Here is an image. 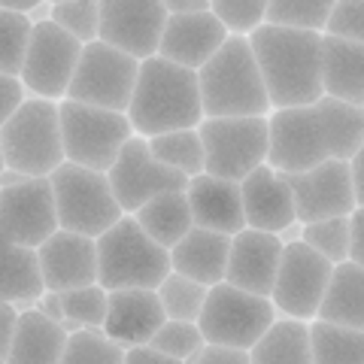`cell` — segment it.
I'll return each mask as SVG.
<instances>
[{
	"instance_id": "obj_30",
	"label": "cell",
	"mask_w": 364,
	"mask_h": 364,
	"mask_svg": "<svg viewBox=\"0 0 364 364\" xmlns=\"http://www.w3.org/2000/svg\"><path fill=\"white\" fill-rule=\"evenodd\" d=\"M249 364H313L310 325L279 316L270 331L249 349Z\"/></svg>"
},
{
	"instance_id": "obj_14",
	"label": "cell",
	"mask_w": 364,
	"mask_h": 364,
	"mask_svg": "<svg viewBox=\"0 0 364 364\" xmlns=\"http://www.w3.org/2000/svg\"><path fill=\"white\" fill-rule=\"evenodd\" d=\"M107 176L124 215H134L136 210H143L146 203L161 195L188 188V176H182L158 161L143 136H131L124 143L122 155L116 158V164H112Z\"/></svg>"
},
{
	"instance_id": "obj_18",
	"label": "cell",
	"mask_w": 364,
	"mask_h": 364,
	"mask_svg": "<svg viewBox=\"0 0 364 364\" xmlns=\"http://www.w3.org/2000/svg\"><path fill=\"white\" fill-rule=\"evenodd\" d=\"M40 273L46 291H76L97 286V240L73 231L52 234L40 249Z\"/></svg>"
},
{
	"instance_id": "obj_45",
	"label": "cell",
	"mask_w": 364,
	"mask_h": 364,
	"mask_svg": "<svg viewBox=\"0 0 364 364\" xmlns=\"http://www.w3.org/2000/svg\"><path fill=\"white\" fill-rule=\"evenodd\" d=\"M18 318H21V313L13 304L0 301V361L9 358V349H13V340L18 331Z\"/></svg>"
},
{
	"instance_id": "obj_32",
	"label": "cell",
	"mask_w": 364,
	"mask_h": 364,
	"mask_svg": "<svg viewBox=\"0 0 364 364\" xmlns=\"http://www.w3.org/2000/svg\"><path fill=\"white\" fill-rule=\"evenodd\" d=\"M313 364H364V331L316 318L310 322Z\"/></svg>"
},
{
	"instance_id": "obj_58",
	"label": "cell",
	"mask_w": 364,
	"mask_h": 364,
	"mask_svg": "<svg viewBox=\"0 0 364 364\" xmlns=\"http://www.w3.org/2000/svg\"><path fill=\"white\" fill-rule=\"evenodd\" d=\"M0 364H6V361H0Z\"/></svg>"
},
{
	"instance_id": "obj_24",
	"label": "cell",
	"mask_w": 364,
	"mask_h": 364,
	"mask_svg": "<svg viewBox=\"0 0 364 364\" xmlns=\"http://www.w3.org/2000/svg\"><path fill=\"white\" fill-rule=\"evenodd\" d=\"M228 258H231V237L191 228L186 240H179L170 249V270L213 289L225 282Z\"/></svg>"
},
{
	"instance_id": "obj_48",
	"label": "cell",
	"mask_w": 364,
	"mask_h": 364,
	"mask_svg": "<svg viewBox=\"0 0 364 364\" xmlns=\"http://www.w3.org/2000/svg\"><path fill=\"white\" fill-rule=\"evenodd\" d=\"M167 16H198V13H210L213 4L207 0H164Z\"/></svg>"
},
{
	"instance_id": "obj_44",
	"label": "cell",
	"mask_w": 364,
	"mask_h": 364,
	"mask_svg": "<svg viewBox=\"0 0 364 364\" xmlns=\"http://www.w3.org/2000/svg\"><path fill=\"white\" fill-rule=\"evenodd\" d=\"M28 100V91L16 76H0V128L18 112V107Z\"/></svg>"
},
{
	"instance_id": "obj_23",
	"label": "cell",
	"mask_w": 364,
	"mask_h": 364,
	"mask_svg": "<svg viewBox=\"0 0 364 364\" xmlns=\"http://www.w3.org/2000/svg\"><path fill=\"white\" fill-rule=\"evenodd\" d=\"M186 198H188L195 228L225 234V237H237L240 231H246L240 182H228V179H215L210 173H200L195 179H188Z\"/></svg>"
},
{
	"instance_id": "obj_5",
	"label": "cell",
	"mask_w": 364,
	"mask_h": 364,
	"mask_svg": "<svg viewBox=\"0 0 364 364\" xmlns=\"http://www.w3.org/2000/svg\"><path fill=\"white\" fill-rule=\"evenodd\" d=\"M0 149L9 170H18L28 179H49L61 164H67L58 104L28 97L0 128Z\"/></svg>"
},
{
	"instance_id": "obj_49",
	"label": "cell",
	"mask_w": 364,
	"mask_h": 364,
	"mask_svg": "<svg viewBox=\"0 0 364 364\" xmlns=\"http://www.w3.org/2000/svg\"><path fill=\"white\" fill-rule=\"evenodd\" d=\"M124 364H182V361L167 358V355H161V352H155L152 346H136V349H128Z\"/></svg>"
},
{
	"instance_id": "obj_6",
	"label": "cell",
	"mask_w": 364,
	"mask_h": 364,
	"mask_svg": "<svg viewBox=\"0 0 364 364\" xmlns=\"http://www.w3.org/2000/svg\"><path fill=\"white\" fill-rule=\"evenodd\" d=\"M49 179L61 231H73L97 240L124 215L116 195H112L107 173L76 164H61Z\"/></svg>"
},
{
	"instance_id": "obj_16",
	"label": "cell",
	"mask_w": 364,
	"mask_h": 364,
	"mask_svg": "<svg viewBox=\"0 0 364 364\" xmlns=\"http://www.w3.org/2000/svg\"><path fill=\"white\" fill-rule=\"evenodd\" d=\"M286 182L291 188L294 213H298L301 225H313V222H325V219H343V215H352L358 210L349 161L331 158V161L306 170V173L286 176Z\"/></svg>"
},
{
	"instance_id": "obj_29",
	"label": "cell",
	"mask_w": 364,
	"mask_h": 364,
	"mask_svg": "<svg viewBox=\"0 0 364 364\" xmlns=\"http://www.w3.org/2000/svg\"><path fill=\"white\" fill-rule=\"evenodd\" d=\"M134 219L146 231V237L155 240L161 249H167V252L179 240H186V234L195 228L186 191H170V195H161V198L149 200L143 210L134 213Z\"/></svg>"
},
{
	"instance_id": "obj_4",
	"label": "cell",
	"mask_w": 364,
	"mask_h": 364,
	"mask_svg": "<svg viewBox=\"0 0 364 364\" xmlns=\"http://www.w3.org/2000/svg\"><path fill=\"white\" fill-rule=\"evenodd\" d=\"M167 277L170 252L146 237L134 215H122L104 237H97V286L107 291H158Z\"/></svg>"
},
{
	"instance_id": "obj_42",
	"label": "cell",
	"mask_w": 364,
	"mask_h": 364,
	"mask_svg": "<svg viewBox=\"0 0 364 364\" xmlns=\"http://www.w3.org/2000/svg\"><path fill=\"white\" fill-rule=\"evenodd\" d=\"M61 301H64V318H73L82 328L104 331L107 306H109V291L104 286H85L76 291H64Z\"/></svg>"
},
{
	"instance_id": "obj_34",
	"label": "cell",
	"mask_w": 364,
	"mask_h": 364,
	"mask_svg": "<svg viewBox=\"0 0 364 364\" xmlns=\"http://www.w3.org/2000/svg\"><path fill=\"white\" fill-rule=\"evenodd\" d=\"M331 13H334L331 0H270L264 25L306 31V33H325Z\"/></svg>"
},
{
	"instance_id": "obj_51",
	"label": "cell",
	"mask_w": 364,
	"mask_h": 364,
	"mask_svg": "<svg viewBox=\"0 0 364 364\" xmlns=\"http://www.w3.org/2000/svg\"><path fill=\"white\" fill-rule=\"evenodd\" d=\"M349 167H352V186H355V200H358V207H364V146L349 161Z\"/></svg>"
},
{
	"instance_id": "obj_7",
	"label": "cell",
	"mask_w": 364,
	"mask_h": 364,
	"mask_svg": "<svg viewBox=\"0 0 364 364\" xmlns=\"http://www.w3.org/2000/svg\"><path fill=\"white\" fill-rule=\"evenodd\" d=\"M58 116H61L67 164L88 167L97 170V173H109L116 158L124 149V143L136 136L131 128V119L122 116V112L61 100Z\"/></svg>"
},
{
	"instance_id": "obj_19",
	"label": "cell",
	"mask_w": 364,
	"mask_h": 364,
	"mask_svg": "<svg viewBox=\"0 0 364 364\" xmlns=\"http://www.w3.org/2000/svg\"><path fill=\"white\" fill-rule=\"evenodd\" d=\"M282 240L277 234L252 231L246 228L237 237H231V258H228L225 282L240 291L270 298L282 264Z\"/></svg>"
},
{
	"instance_id": "obj_20",
	"label": "cell",
	"mask_w": 364,
	"mask_h": 364,
	"mask_svg": "<svg viewBox=\"0 0 364 364\" xmlns=\"http://www.w3.org/2000/svg\"><path fill=\"white\" fill-rule=\"evenodd\" d=\"M228 37L231 33L222 28V21L213 16V9L198 16H170L158 58L198 73L200 67H207L215 58V52L228 43Z\"/></svg>"
},
{
	"instance_id": "obj_52",
	"label": "cell",
	"mask_w": 364,
	"mask_h": 364,
	"mask_svg": "<svg viewBox=\"0 0 364 364\" xmlns=\"http://www.w3.org/2000/svg\"><path fill=\"white\" fill-rule=\"evenodd\" d=\"M37 6H40V0H0V9L16 13V16H31Z\"/></svg>"
},
{
	"instance_id": "obj_47",
	"label": "cell",
	"mask_w": 364,
	"mask_h": 364,
	"mask_svg": "<svg viewBox=\"0 0 364 364\" xmlns=\"http://www.w3.org/2000/svg\"><path fill=\"white\" fill-rule=\"evenodd\" d=\"M352 225V249H349V261L352 264L364 267V207H358L355 213L349 215Z\"/></svg>"
},
{
	"instance_id": "obj_41",
	"label": "cell",
	"mask_w": 364,
	"mask_h": 364,
	"mask_svg": "<svg viewBox=\"0 0 364 364\" xmlns=\"http://www.w3.org/2000/svg\"><path fill=\"white\" fill-rule=\"evenodd\" d=\"M213 16L231 37H252L267 21V0H215Z\"/></svg>"
},
{
	"instance_id": "obj_21",
	"label": "cell",
	"mask_w": 364,
	"mask_h": 364,
	"mask_svg": "<svg viewBox=\"0 0 364 364\" xmlns=\"http://www.w3.org/2000/svg\"><path fill=\"white\" fill-rule=\"evenodd\" d=\"M164 322H167V313L161 306L158 291H149V289L109 291L104 334L122 349L149 346Z\"/></svg>"
},
{
	"instance_id": "obj_22",
	"label": "cell",
	"mask_w": 364,
	"mask_h": 364,
	"mask_svg": "<svg viewBox=\"0 0 364 364\" xmlns=\"http://www.w3.org/2000/svg\"><path fill=\"white\" fill-rule=\"evenodd\" d=\"M240 191H243L246 228H252V231L279 234L298 222L289 182L270 164H261L255 173H249L240 182Z\"/></svg>"
},
{
	"instance_id": "obj_46",
	"label": "cell",
	"mask_w": 364,
	"mask_h": 364,
	"mask_svg": "<svg viewBox=\"0 0 364 364\" xmlns=\"http://www.w3.org/2000/svg\"><path fill=\"white\" fill-rule=\"evenodd\" d=\"M188 364H249V352L225 349V346H203Z\"/></svg>"
},
{
	"instance_id": "obj_38",
	"label": "cell",
	"mask_w": 364,
	"mask_h": 364,
	"mask_svg": "<svg viewBox=\"0 0 364 364\" xmlns=\"http://www.w3.org/2000/svg\"><path fill=\"white\" fill-rule=\"evenodd\" d=\"M124 358H128V349L112 343L97 328H85L79 334H70L61 364H124Z\"/></svg>"
},
{
	"instance_id": "obj_15",
	"label": "cell",
	"mask_w": 364,
	"mask_h": 364,
	"mask_svg": "<svg viewBox=\"0 0 364 364\" xmlns=\"http://www.w3.org/2000/svg\"><path fill=\"white\" fill-rule=\"evenodd\" d=\"M167 18L158 0H100V43L143 64L158 58Z\"/></svg>"
},
{
	"instance_id": "obj_10",
	"label": "cell",
	"mask_w": 364,
	"mask_h": 364,
	"mask_svg": "<svg viewBox=\"0 0 364 364\" xmlns=\"http://www.w3.org/2000/svg\"><path fill=\"white\" fill-rule=\"evenodd\" d=\"M136 79H140V61L97 40L82 49L67 100L128 116Z\"/></svg>"
},
{
	"instance_id": "obj_36",
	"label": "cell",
	"mask_w": 364,
	"mask_h": 364,
	"mask_svg": "<svg viewBox=\"0 0 364 364\" xmlns=\"http://www.w3.org/2000/svg\"><path fill=\"white\" fill-rule=\"evenodd\" d=\"M301 243L316 249L322 258H328L331 264H346L349 261V249H352V225L349 215L343 219H325V222H313L304 225Z\"/></svg>"
},
{
	"instance_id": "obj_56",
	"label": "cell",
	"mask_w": 364,
	"mask_h": 364,
	"mask_svg": "<svg viewBox=\"0 0 364 364\" xmlns=\"http://www.w3.org/2000/svg\"><path fill=\"white\" fill-rule=\"evenodd\" d=\"M6 170V161H4V149H0V173Z\"/></svg>"
},
{
	"instance_id": "obj_1",
	"label": "cell",
	"mask_w": 364,
	"mask_h": 364,
	"mask_svg": "<svg viewBox=\"0 0 364 364\" xmlns=\"http://www.w3.org/2000/svg\"><path fill=\"white\" fill-rule=\"evenodd\" d=\"M322 37L325 33L289 31L277 25H261L249 37L273 109L313 107L325 97Z\"/></svg>"
},
{
	"instance_id": "obj_9",
	"label": "cell",
	"mask_w": 364,
	"mask_h": 364,
	"mask_svg": "<svg viewBox=\"0 0 364 364\" xmlns=\"http://www.w3.org/2000/svg\"><path fill=\"white\" fill-rule=\"evenodd\" d=\"M198 134L203 140V155H207V170L203 173L215 179L243 182L261 164H267L270 128L264 116L203 119Z\"/></svg>"
},
{
	"instance_id": "obj_17",
	"label": "cell",
	"mask_w": 364,
	"mask_h": 364,
	"mask_svg": "<svg viewBox=\"0 0 364 364\" xmlns=\"http://www.w3.org/2000/svg\"><path fill=\"white\" fill-rule=\"evenodd\" d=\"M0 228L18 246L28 249H40L52 234H58L61 225H58L52 179H28L16 188H4Z\"/></svg>"
},
{
	"instance_id": "obj_8",
	"label": "cell",
	"mask_w": 364,
	"mask_h": 364,
	"mask_svg": "<svg viewBox=\"0 0 364 364\" xmlns=\"http://www.w3.org/2000/svg\"><path fill=\"white\" fill-rule=\"evenodd\" d=\"M277 318L279 313L270 298H258V294H249L222 282V286L210 289L198 328L207 340V346L249 352L270 331V325Z\"/></svg>"
},
{
	"instance_id": "obj_40",
	"label": "cell",
	"mask_w": 364,
	"mask_h": 364,
	"mask_svg": "<svg viewBox=\"0 0 364 364\" xmlns=\"http://www.w3.org/2000/svg\"><path fill=\"white\" fill-rule=\"evenodd\" d=\"M149 346L155 352H161V355H167V358L188 364L203 346H207V340H203L200 328L195 322H170L167 318V322L158 328V334L152 337Z\"/></svg>"
},
{
	"instance_id": "obj_28",
	"label": "cell",
	"mask_w": 364,
	"mask_h": 364,
	"mask_svg": "<svg viewBox=\"0 0 364 364\" xmlns=\"http://www.w3.org/2000/svg\"><path fill=\"white\" fill-rule=\"evenodd\" d=\"M318 318L340 328H352V331H364V267L352 261L334 267Z\"/></svg>"
},
{
	"instance_id": "obj_50",
	"label": "cell",
	"mask_w": 364,
	"mask_h": 364,
	"mask_svg": "<svg viewBox=\"0 0 364 364\" xmlns=\"http://www.w3.org/2000/svg\"><path fill=\"white\" fill-rule=\"evenodd\" d=\"M37 313H43L46 318H52V322H64V301L58 291H46L43 298L37 301Z\"/></svg>"
},
{
	"instance_id": "obj_11",
	"label": "cell",
	"mask_w": 364,
	"mask_h": 364,
	"mask_svg": "<svg viewBox=\"0 0 364 364\" xmlns=\"http://www.w3.org/2000/svg\"><path fill=\"white\" fill-rule=\"evenodd\" d=\"M82 49L85 46L73 40L67 31H61L55 21L33 25L25 67H21V76H18L28 97L52 100V104L67 100V91H70Z\"/></svg>"
},
{
	"instance_id": "obj_2",
	"label": "cell",
	"mask_w": 364,
	"mask_h": 364,
	"mask_svg": "<svg viewBox=\"0 0 364 364\" xmlns=\"http://www.w3.org/2000/svg\"><path fill=\"white\" fill-rule=\"evenodd\" d=\"M128 119L136 136L152 140L170 131H195L200 128L203 104H200V79L195 70L164 58H149L140 64Z\"/></svg>"
},
{
	"instance_id": "obj_37",
	"label": "cell",
	"mask_w": 364,
	"mask_h": 364,
	"mask_svg": "<svg viewBox=\"0 0 364 364\" xmlns=\"http://www.w3.org/2000/svg\"><path fill=\"white\" fill-rule=\"evenodd\" d=\"M33 25L28 16H16L0 9V76H21L25 55L31 46Z\"/></svg>"
},
{
	"instance_id": "obj_39",
	"label": "cell",
	"mask_w": 364,
	"mask_h": 364,
	"mask_svg": "<svg viewBox=\"0 0 364 364\" xmlns=\"http://www.w3.org/2000/svg\"><path fill=\"white\" fill-rule=\"evenodd\" d=\"M52 21L82 46L100 40V4L95 0H58L52 4Z\"/></svg>"
},
{
	"instance_id": "obj_26",
	"label": "cell",
	"mask_w": 364,
	"mask_h": 364,
	"mask_svg": "<svg viewBox=\"0 0 364 364\" xmlns=\"http://www.w3.org/2000/svg\"><path fill=\"white\" fill-rule=\"evenodd\" d=\"M46 294L37 249L18 246L0 228V301L4 304H31Z\"/></svg>"
},
{
	"instance_id": "obj_31",
	"label": "cell",
	"mask_w": 364,
	"mask_h": 364,
	"mask_svg": "<svg viewBox=\"0 0 364 364\" xmlns=\"http://www.w3.org/2000/svg\"><path fill=\"white\" fill-rule=\"evenodd\" d=\"M316 112L322 119L331 158L352 161L364 146V109L343 104V100H334V97H322L316 104Z\"/></svg>"
},
{
	"instance_id": "obj_57",
	"label": "cell",
	"mask_w": 364,
	"mask_h": 364,
	"mask_svg": "<svg viewBox=\"0 0 364 364\" xmlns=\"http://www.w3.org/2000/svg\"><path fill=\"white\" fill-rule=\"evenodd\" d=\"M0 198H4V188H0Z\"/></svg>"
},
{
	"instance_id": "obj_55",
	"label": "cell",
	"mask_w": 364,
	"mask_h": 364,
	"mask_svg": "<svg viewBox=\"0 0 364 364\" xmlns=\"http://www.w3.org/2000/svg\"><path fill=\"white\" fill-rule=\"evenodd\" d=\"M301 234H304V225H301V222H294L291 228H286V231H279L277 237L282 240V246H289V243H301Z\"/></svg>"
},
{
	"instance_id": "obj_35",
	"label": "cell",
	"mask_w": 364,
	"mask_h": 364,
	"mask_svg": "<svg viewBox=\"0 0 364 364\" xmlns=\"http://www.w3.org/2000/svg\"><path fill=\"white\" fill-rule=\"evenodd\" d=\"M210 289L200 286V282L182 277V273H173L158 286V298H161V306L170 322H195L203 313V304H207Z\"/></svg>"
},
{
	"instance_id": "obj_54",
	"label": "cell",
	"mask_w": 364,
	"mask_h": 364,
	"mask_svg": "<svg viewBox=\"0 0 364 364\" xmlns=\"http://www.w3.org/2000/svg\"><path fill=\"white\" fill-rule=\"evenodd\" d=\"M28 18H31V25H46V21H52V4H49V0H43V4L33 9Z\"/></svg>"
},
{
	"instance_id": "obj_13",
	"label": "cell",
	"mask_w": 364,
	"mask_h": 364,
	"mask_svg": "<svg viewBox=\"0 0 364 364\" xmlns=\"http://www.w3.org/2000/svg\"><path fill=\"white\" fill-rule=\"evenodd\" d=\"M270 128V149L267 164L279 173H306L318 164L331 161L328 136L322 128V119L313 107H294V109H273L267 116Z\"/></svg>"
},
{
	"instance_id": "obj_33",
	"label": "cell",
	"mask_w": 364,
	"mask_h": 364,
	"mask_svg": "<svg viewBox=\"0 0 364 364\" xmlns=\"http://www.w3.org/2000/svg\"><path fill=\"white\" fill-rule=\"evenodd\" d=\"M146 143H149V149L158 161L188 179H195L207 170V155H203V140H200L198 128L195 131H170L161 136H152V140H146Z\"/></svg>"
},
{
	"instance_id": "obj_25",
	"label": "cell",
	"mask_w": 364,
	"mask_h": 364,
	"mask_svg": "<svg viewBox=\"0 0 364 364\" xmlns=\"http://www.w3.org/2000/svg\"><path fill=\"white\" fill-rule=\"evenodd\" d=\"M322 85L325 97L364 109V46L322 37Z\"/></svg>"
},
{
	"instance_id": "obj_43",
	"label": "cell",
	"mask_w": 364,
	"mask_h": 364,
	"mask_svg": "<svg viewBox=\"0 0 364 364\" xmlns=\"http://www.w3.org/2000/svg\"><path fill=\"white\" fill-rule=\"evenodd\" d=\"M325 37L349 40L364 46V0H337L334 13L328 18Z\"/></svg>"
},
{
	"instance_id": "obj_27",
	"label": "cell",
	"mask_w": 364,
	"mask_h": 364,
	"mask_svg": "<svg viewBox=\"0 0 364 364\" xmlns=\"http://www.w3.org/2000/svg\"><path fill=\"white\" fill-rule=\"evenodd\" d=\"M70 334L58 322L37 313V306L18 318V331L6 364H61Z\"/></svg>"
},
{
	"instance_id": "obj_3",
	"label": "cell",
	"mask_w": 364,
	"mask_h": 364,
	"mask_svg": "<svg viewBox=\"0 0 364 364\" xmlns=\"http://www.w3.org/2000/svg\"><path fill=\"white\" fill-rule=\"evenodd\" d=\"M200 104L207 119H252L270 116V97L246 37H228L215 58L198 70Z\"/></svg>"
},
{
	"instance_id": "obj_12",
	"label": "cell",
	"mask_w": 364,
	"mask_h": 364,
	"mask_svg": "<svg viewBox=\"0 0 364 364\" xmlns=\"http://www.w3.org/2000/svg\"><path fill=\"white\" fill-rule=\"evenodd\" d=\"M334 264L322 258L306 243H289L282 249L279 277L273 286L270 301L282 318H298V322H316L322 310L328 282H331Z\"/></svg>"
},
{
	"instance_id": "obj_53",
	"label": "cell",
	"mask_w": 364,
	"mask_h": 364,
	"mask_svg": "<svg viewBox=\"0 0 364 364\" xmlns=\"http://www.w3.org/2000/svg\"><path fill=\"white\" fill-rule=\"evenodd\" d=\"M21 182H28V176L25 173H18V170H4L0 173V188H16V186H21Z\"/></svg>"
}]
</instances>
